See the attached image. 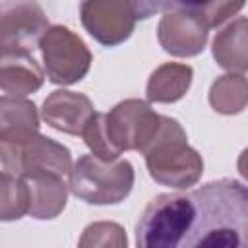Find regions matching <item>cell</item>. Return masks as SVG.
<instances>
[{
  "label": "cell",
  "mask_w": 248,
  "mask_h": 248,
  "mask_svg": "<svg viewBox=\"0 0 248 248\" xmlns=\"http://www.w3.org/2000/svg\"><path fill=\"white\" fill-rule=\"evenodd\" d=\"M138 248H248V190L221 178L161 194L136 225Z\"/></svg>",
  "instance_id": "cell-1"
},
{
  "label": "cell",
  "mask_w": 248,
  "mask_h": 248,
  "mask_svg": "<svg viewBox=\"0 0 248 248\" xmlns=\"http://www.w3.org/2000/svg\"><path fill=\"white\" fill-rule=\"evenodd\" d=\"M143 157L151 178L163 186L188 188L203 172L202 155L188 145L186 132L170 116H161L159 134L143 149Z\"/></svg>",
  "instance_id": "cell-2"
},
{
  "label": "cell",
  "mask_w": 248,
  "mask_h": 248,
  "mask_svg": "<svg viewBox=\"0 0 248 248\" xmlns=\"http://www.w3.org/2000/svg\"><path fill=\"white\" fill-rule=\"evenodd\" d=\"M68 188L79 200L95 205L118 203L132 192L134 167L126 159L103 161L95 155L79 157L70 170Z\"/></svg>",
  "instance_id": "cell-3"
},
{
  "label": "cell",
  "mask_w": 248,
  "mask_h": 248,
  "mask_svg": "<svg viewBox=\"0 0 248 248\" xmlns=\"http://www.w3.org/2000/svg\"><path fill=\"white\" fill-rule=\"evenodd\" d=\"M161 4L89 0L79 6L81 23L95 41L105 46H114L124 43L132 35L138 19L149 17L153 12L161 10Z\"/></svg>",
  "instance_id": "cell-4"
},
{
  "label": "cell",
  "mask_w": 248,
  "mask_h": 248,
  "mask_svg": "<svg viewBox=\"0 0 248 248\" xmlns=\"http://www.w3.org/2000/svg\"><path fill=\"white\" fill-rule=\"evenodd\" d=\"M161 116L141 99H126L105 114V130L110 145L122 151H141L155 140Z\"/></svg>",
  "instance_id": "cell-5"
},
{
  "label": "cell",
  "mask_w": 248,
  "mask_h": 248,
  "mask_svg": "<svg viewBox=\"0 0 248 248\" xmlns=\"http://www.w3.org/2000/svg\"><path fill=\"white\" fill-rule=\"evenodd\" d=\"M46 76L52 83L72 85L85 78L91 52L85 43L66 25H52L39 41Z\"/></svg>",
  "instance_id": "cell-6"
},
{
  "label": "cell",
  "mask_w": 248,
  "mask_h": 248,
  "mask_svg": "<svg viewBox=\"0 0 248 248\" xmlns=\"http://www.w3.org/2000/svg\"><path fill=\"white\" fill-rule=\"evenodd\" d=\"M0 163L16 176L29 172H52L66 176L72 170L70 149L41 134L21 143H0Z\"/></svg>",
  "instance_id": "cell-7"
},
{
  "label": "cell",
  "mask_w": 248,
  "mask_h": 248,
  "mask_svg": "<svg viewBox=\"0 0 248 248\" xmlns=\"http://www.w3.org/2000/svg\"><path fill=\"white\" fill-rule=\"evenodd\" d=\"M161 10H165L157 29L161 46L174 56L200 54L205 48L209 29L194 6L182 2H163Z\"/></svg>",
  "instance_id": "cell-8"
},
{
  "label": "cell",
  "mask_w": 248,
  "mask_h": 248,
  "mask_svg": "<svg viewBox=\"0 0 248 248\" xmlns=\"http://www.w3.org/2000/svg\"><path fill=\"white\" fill-rule=\"evenodd\" d=\"M46 29L48 19L35 2H10L0 6V45L33 50V46H39Z\"/></svg>",
  "instance_id": "cell-9"
},
{
  "label": "cell",
  "mask_w": 248,
  "mask_h": 248,
  "mask_svg": "<svg viewBox=\"0 0 248 248\" xmlns=\"http://www.w3.org/2000/svg\"><path fill=\"white\" fill-rule=\"evenodd\" d=\"M45 72L31 50L0 45V89L12 97H25L41 89Z\"/></svg>",
  "instance_id": "cell-10"
},
{
  "label": "cell",
  "mask_w": 248,
  "mask_h": 248,
  "mask_svg": "<svg viewBox=\"0 0 248 248\" xmlns=\"http://www.w3.org/2000/svg\"><path fill=\"white\" fill-rule=\"evenodd\" d=\"M93 112L95 107L89 97L66 89L52 91L43 103V120L50 128L70 136H81Z\"/></svg>",
  "instance_id": "cell-11"
},
{
  "label": "cell",
  "mask_w": 248,
  "mask_h": 248,
  "mask_svg": "<svg viewBox=\"0 0 248 248\" xmlns=\"http://www.w3.org/2000/svg\"><path fill=\"white\" fill-rule=\"evenodd\" d=\"M27 188L29 209L35 219H54L62 213L68 202V186L64 176L52 172H29L19 176Z\"/></svg>",
  "instance_id": "cell-12"
},
{
  "label": "cell",
  "mask_w": 248,
  "mask_h": 248,
  "mask_svg": "<svg viewBox=\"0 0 248 248\" xmlns=\"http://www.w3.org/2000/svg\"><path fill=\"white\" fill-rule=\"evenodd\" d=\"M39 134V112L25 97H0V143H21Z\"/></svg>",
  "instance_id": "cell-13"
},
{
  "label": "cell",
  "mask_w": 248,
  "mask_h": 248,
  "mask_svg": "<svg viewBox=\"0 0 248 248\" xmlns=\"http://www.w3.org/2000/svg\"><path fill=\"white\" fill-rule=\"evenodd\" d=\"M217 64L231 74H244L248 68V21L244 16L231 21L213 39Z\"/></svg>",
  "instance_id": "cell-14"
},
{
  "label": "cell",
  "mask_w": 248,
  "mask_h": 248,
  "mask_svg": "<svg viewBox=\"0 0 248 248\" xmlns=\"http://www.w3.org/2000/svg\"><path fill=\"white\" fill-rule=\"evenodd\" d=\"M194 70L188 64L167 62L159 66L147 81V99L155 103H174L186 95Z\"/></svg>",
  "instance_id": "cell-15"
},
{
  "label": "cell",
  "mask_w": 248,
  "mask_h": 248,
  "mask_svg": "<svg viewBox=\"0 0 248 248\" xmlns=\"http://www.w3.org/2000/svg\"><path fill=\"white\" fill-rule=\"evenodd\" d=\"M248 83L244 74H227L213 81L209 103L221 114H236L246 107Z\"/></svg>",
  "instance_id": "cell-16"
},
{
  "label": "cell",
  "mask_w": 248,
  "mask_h": 248,
  "mask_svg": "<svg viewBox=\"0 0 248 248\" xmlns=\"http://www.w3.org/2000/svg\"><path fill=\"white\" fill-rule=\"evenodd\" d=\"M27 209V188L21 178L8 170H0V221H17Z\"/></svg>",
  "instance_id": "cell-17"
},
{
  "label": "cell",
  "mask_w": 248,
  "mask_h": 248,
  "mask_svg": "<svg viewBox=\"0 0 248 248\" xmlns=\"http://www.w3.org/2000/svg\"><path fill=\"white\" fill-rule=\"evenodd\" d=\"M78 248H128L126 231L112 221H97L85 227Z\"/></svg>",
  "instance_id": "cell-18"
},
{
  "label": "cell",
  "mask_w": 248,
  "mask_h": 248,
  "mask_svg": "<svg viewBox=\"0 0 248 248\" xmlns=\"http://www.w3.org/2000/svg\"><path fill=\"white\" fill-rule=\"evenodd\" d=\"M81 138L85 141V145L91 149V155L103 159V161H114L120 157V153L110 145L108 138H107V130H105V114L103 112H93V116L89 118V122L85 124Z\"/></svg>",
  "instance_id": "cell-19"
},
{
  "label": "cell",
  "mask_w": 248,
  "mask_h": 248,
  "mask_svg": "<svg viewBox=\"0 0 248 248\" xmlns=\"http://www.w3.org/2000/svg\"><path fill=\"white\" fill-rule=\"evenodd\" d=\"M202 21L207 25V29L223 25L227 19H231L236 12L244 8V2H203V4H192Z\"/></svg>",
  "instance_id": "cell-20"
}]
</instances>
